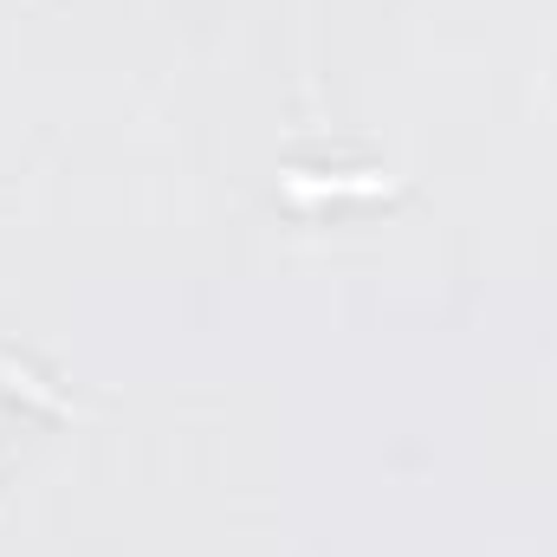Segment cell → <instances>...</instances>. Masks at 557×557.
<instances>
[{
	"label": "cell",
	"instance_id": "1",
	"mask_svg": "<svg viewBox=\"0 0 557 557\" xmlns=\"http://www.w3.org/2000/svg\"><path fill=\"white\" fill-rule=\"evenodd\" d=\"M285 201L298 208H318V201H370V195H396V175L383 169H344V175H311V169H285Z\"/></svg>",
	"mask_w": 557,
	"mask_h": 557
},
{
	"label": "cell",
	"instance_id": "2",
	"mask_svg": "<svg viewBox=\"0 0 557 557\" xmlns=\"http://www.w3.org/2000/svg\"><path fill=\"white\" fill-rule=\"evenodd\" d=\"M0 383H7L13 396H33V403H39V409H52V416H72V403H59V396H52V389H46L33 370H20L13 357H0Z\"/></svg>",
	"mask_w": 557,
	"mask_h": 557
}]
</instances>
